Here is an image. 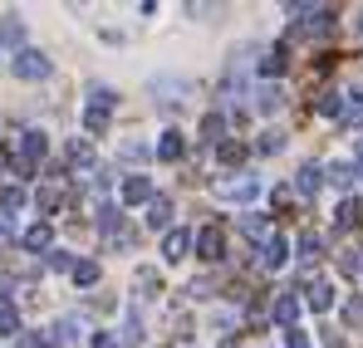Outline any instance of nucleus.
<instances>
[{
    "label": "nucleus",
    "mask_w": 363,
    "mask_h": 348,
    "mask_svg": "<svg viewBox=\"0 0 363 348\" xmlns=\"http://www.w3.org/2000/svg\"><path fill=\"white\" fill-rule=\"evenodd\" d=\"M280 69H285V45H275L270 55L260 59V74H280Z\"/></svg>",
    "instance_id": "obj_24"
},
{
    "label": "nucleus",
    "mask_w": 363,
    "mask_h": 348,
    "mask_svg": "<svg viewBox=\"0 0 363 348\" xmlns=\"http://www.w3.org/2000/svg\"><path fill=\"white\" fill-rule=\"evenodd\" d=\"M359 216H363L359 196H349V201H339V211H334V221H339V226H354V221H359Z\"/></svg>",
    "instance_id": "obj_20"
},
{
    "label": "nucleus",
    "mask_w": 363,
    "mask_h": 348,
    "mask_svg": "<svg viewBox=\"0 0 363 348\" xmlns=\"http://www.w3.org/2000/svg\"><path fill=\"white\" fill-rule=\"evenodd\" d=\"M118 201H128V206H143V201H152V181H147V176H123Z\"/></svg>",
    "instance_id": "obj_5"
},
{
    "label": "nucleus",
    "mask_w": 363,
    "mask_h": 348,
    "mask_svg": "<svg viewBox=\"0 0 363 348\" xmlns=\"http://www.w3.org/2000/svg\"><path fill=\"white\" fill-rule=\"evenodd\" d=\"M20 40H25V25H20L15 15H5V20H0V45H20Z\"/></svg>",
    "instance_id": "obj_19"
},
{
    "label": "nucleus",
    "mask_w": 363,
    "mask_h": 348,
    "mask_svg": "<svg viewBox=\"0 0 363 348\" xmlns=\"http://www.w3.org/2000/svg\"><path fill=\"white\" fill-rule=\"evenodd\" d=\"M191 245H196V255H201V260H221V250H226V240H221V231H216V226L196 231V235H191Z\"/></svg>",
    "instance_id": "obj_6"
},
{
    "label": "nucleus",
    "mask_w": 363,
    "mask_h": 348,
    "mask_svg": "<svg viewBox=\"0 0 363 348\" xmlns=\"http://www.w3.org/2000/svg\"><path fill=\"white\" fill-rule=\"evenodd\" d=\"M300 255L304 260H319V255H324V240H319V235H300Z\"/></svg>",
    "instance_id": "obj_28"
},
{
    "label": "nucleus",
    "mask_w": 363,
    "mask_h": 348,
    "mask_svg": "<svg viewBox=\"0 0 363 348\" xmlns=\"http://www.w3.org/2000/svg\"><path fill=\"white\" fill-rule=\"evenodd\" d=\"M241 157H245L241 142H221V162H241Z\"/></svg>",
    "instance_id": "obj_34"
},
{
    "label": "nucleus",
    "mask_w": 363,
    "mask_h": 348,
    "mask_svg": "<svg viewBox=\"0 0 363 348\" xmlns=\"http://www.w3.org/2000/svg\"><path fill=\"white\" fill-rule=\"evenodd\" d=\"M10 69H15V74H20L25 84H35V79H50V59L40 55V50H20Z\"/></svg>",
    "instance_id": "obj_2"
},
{
    "label": "nucleus",
    "mask_w": 363,
    "mask_h": 348,
    "mask_svg": "<svg viewBox=\"0 0 363 348\" xmlns=\"http://www.w3.org/2000/svg\"><path fill=\"white\" fill-rule=\"evenodd\" d=\"M84 133H108V113H99V108H84Z\"/></svg>",
    "instance_id": "obj_22"
},
{
    "label": "nucleus",
    "mask_w": 363,
    "mask_h": 348,
    "mask_svg": "<svg viewBox=\"0 0 363 348\" xmlns=\"http://www.w3.org/2000/svg\"><path fill=\"white\" fill-rule=\"evenodd\" d=\"M50 270H74V260H69V250H50Z\"/></svg>",
    "instance_id": "obj_35"
},
{
    "label": "nucleus",
    "mask_w": 363,
    "mask_h": 348,
    "mask_svg": "<svg viewBox=\"0 0 363 348\" xmlns=\"http://www.w3.org/2000/svg\"><path fill=\"white\" fill-rule=\"evenodd\" d=\"M295 319H300V299H295V294H280V299H275V324L295 329Z\"/></svg>",
    "instance_id": "obj_11"
},
{
    "label": "nucleus",
    "mask_w": 363,
    "mask_h": 348,
    "mask_svg": "<svg viewBox=\"0 0 363 348\" xmlns=\"http://www.w3.org/2000/svg\"><path fill=\"white\" fill-rule=\"evenodd\" d=\"M304 304H309V309H314V314H324V309H329V304H334V285H314V290L304 294Z\"/></svg>",
    "instance_id": "obj_14"
},
{
    "label": "nucleus",
    "mask_w": 363,
    "mask_h": 348,
    "mask_svg": "<svg viewBox=\"0 0 363 348\" xmlns=\"http://www.w3.org/2000/svg\"><path fill=\"white\" fill-rule=\"evenodd\" d=\"M324 118H339L344 113V94H319V103H314Z\"/></svg>",
    "instance_id": "obj_21"
},
{
    "label": "nucleus",
    "mask_w": 363,
    "mask_h": 348,
    "mask_svg": "<svg viewBox=\"0 0 363 348\" xmlns=\"http://www.w3.org/2000/svg\"><path fill=\"white\" fill-rule=\"evenodd\" d=\"M152 152H157L162 162H182V152H186V137H182L177 128H167V133L157 137V147H152Z\"/></svg>",
    "instance_id": "obj_7"
},
{
    "label": "nucleus",
    "mask_w": 363,
    "mask_h": 348,
    "mask_svg": "<svg viewBox=\"0 0 363 348\" xmlns=\"http://www.w3.org/2000/svg\"><path fill=\"white\" fill-rule=\"evenodd\" d=\"M89 348H118V339H113V334H94V344Z\"/></svg>",
    "instance_id": "obj_39"
},
{
    "label": "nucleus",
    "mask_w": 363,
    "mask_h": 348,
    "mask_svg": "<svg viewBox=\"0 0 363 348\" xmlns=\"http://www.w3.org/2000/svg\"><path fill=\"white\" fill-rule=\"evenodd\" d=\"M241 226H245V235H255V240L265 245V221H260V216H245Z\"/></svg>",
    "instance_id": "obj_32"
},
{
    "label": "nucleus",
    "mask_w": 363,
    "mask_h": 348,
    "mask_svg": "<svg viewBox=\"0 0 363 348\" xmlns=\"http://www.w3.org/2000/svg\"><path fill=\"white\" fill-rule=\"evenodd\" d=\"M280 147H285L280 133H265V137H260V152H280Z\"/></svg>",
    "instance_id": "obj_36"
},
{
    "label": "nucleus",
    "mask_w": 363,
    "mask_h": 348,
    "mask_svg": "<svg viewBox=\"0 0 363 348\" xmlns=\"http://www.w3.org/2000/svg\"><path fill=\"white\" fill-rule=\"evenodd\" d=\"M221 128H226V118H221V113H206V118H201V137H206V142H211V137H221Z\"/></svg>",
    "instance_id": "obj_27"
},
{
    "label": "nucleus",
    "mask_w": 363,
    "mask_h": 348,
    "mask_svg": "<svg viewBox=\"0 0 363 348\" xmlns=\"http://www.w3.org/2000/svg\"><path fill=\"white\" fill-rule=\"evenodd\" d=\"M295 186H300L304 196H314V191L324 186V167H319V162H304V167H300V181H295Z\"/></svg>",
    "instance_id": "obj_13"
},
{
    "label": "nucleus",
    "mask_w": 363,
    "mask_h": 348,
    "mask_svg": "<svg viewBox=\"0 0 363 348\" xmlns=\"http://www.w3.org/2000/svg\"><path fill=\"white\" fill-rule=\"evenodd\" d=\"M359 30H363V15H359Z\"/></svg>",
    "instance_id": "obj_44"
},
{
    "label": "nucleus",
    "mask_w": 363,
    "mask_h": 348,
    "mask_svg": "<svg viewBox=\"0 0 363 348\" xmlns=\"http://www.w3.org/2000/svg\"><path fill=\"white\" fill-rule=\"evenodd\" d=\"M50 240H55L50 226H30V231H25V250H35V255H40V250H50Z\"/></svg>",
    "instance_id": "obj_15"
},
{
    "label": "nucleus",
    "mask_w": 363,
    "mask_h": 348,
    "mask_svg": "<svg viewBox=\"0 0 363 348\" xmlns=\"http://www.w3.org/2000/svg\"><path fill=\"white\" fill-rule=\"evenodd\" d=\"M69 275H74V285H99V265L94 260H74Z\"/></svg>",
    "instance_id": "obj_18"
},
{
    "label": "nucleus",
    "mask_w": 363,
    "mask_h": 348,
    "mask_svg": "<svg viewBox=\"0 0 363 348\" xmlns=\"http://www.w3.org/2000/svg\"><path fill=\"white\" fill-rule=\"evenodd\" d=\"M123 329H128V344H133V348L143 344V324H138V314H133V309H128V319H123Z\"/></svg>",
    "instance_id": "obj_30"
},
{
    "label": "nucleus",
    "mask_w": 363,
    "mask_h": 348,
    "mask_svg": "<svg viewBox=\"0 0 363 348\" xmlns=\"http://www.w3.org/2000/svg\"><path fill=\"white\" fill-rule=\"evenodd\" d=\"M5 235H10V221H5V216H0V240H5Z\"/></svg>",
    "instance_id": "obj_42"
},
{
    "label": "nucleus",
    "mask_w": 363,
    "mask_h": 348,
    "mask_svg": "<svg viewBox=\"0 0 363 348\" xmlns=\"http://www.w3.org/2000/svg\"><path fill=\"white\" fill-rule=\"evenodd\" d=\"M344 123H349V128H359L363 123V94H344Z\"/></svg>",
    "instance_id": "obj_17"
},
{
    "label": "nucleus",
    "mask_w": 363,
    "mask_h": 348,
    "mask_svg": "<svg viewBox=\"0 0 363 348\" xmlns=\"http://www.w3.org/2000/svg\"><path fill=\"white\" fill-rule=\"evenodd\" d=\"M255 108H260V113H280V108H285V89H280V84H275V89L265 84V89L255 94Z\"/></svg>",
    "instance_id": "obj_10"
},
{
    "label": "nucleus",
    "mask_w": 363,
    "mask_h": 348,
    "mask_svg": "<svg viewBox=\"0 0 363 348\" xmlns=\"http://www.w3.org/2000/svg\"><path fill=\"white\" fill-rule=\"evenodd\" d=\"M69 157H74V162H84V167H89V162H94V152H89V142H79V137H74V142H69Z\"/></svg>",
    "instance_id": "obj_31"
},
{
    "label": "nucleus",
    "mask_w": 363,
    "mask_h": 348,
    "mask_svg": "<svg viewBox=\"0 0 363 348\" xmlns=\"http://www.w3.org/2000/svg\"><path fill=\"white\" fill-rule=\"evenodd\" d=\"M113 103H118V99H113L108 89H94V94H89V108H99V113H108Z\"/></svg>",
    "instance_id": "obj_29"
},
{
    "label": "nucleus",
    "mask_w": 363,
    "mask_h": 348,
    "mask_svg": "<svg viewBox=\"0 0 363 348\" xmlns=\"http://www.w3.org/2000/svg\"><path fill=\"white\" fill-rule=\"evenodd\" d=\"M339 270H344V275H359V270H363V260H359V255H354V250H349V255L339 260Z\"/></svg>",
    "instance_id": "obj_37"
},
{
    "label": "nucleus",
    "mask_w": 363,
    "mask_h": 348,
    "mask_svg": "<svg viewBox=\"0 0 363 348\" xmlns=\"http://www.w3.org/2000/svg\"><path fill=\"white\" fill-rule=\"evenodd\" d=\"M344 324H363V299H349L344 304Z\"/></svg>",
    "instance_id": "obj_33"
},
{
    "label": "nucleus",
    "mask_w": 363,
    "mask_h": 348,
    "mask_svg": "<svg viewBox=\"0 0 363 348\" xmlns=\"http://www.w3.org/2000/svg\"><path fill=\"white\" fill-rule=\"evenodd\" d=\"M186 250H191V235L186 231H167L162 235V255H167V260H186Z\"/></svg>",
    "instance_id": "obj_9"
},
{
    "label": "nucleus",
    "mask_w": 363,
    "mask_h": 348,
    "mask_svg": "<svg viewBox=\"0 0 363 348\" xmlns=\"http://www.w3.org/2000/svg\"><path fill=\"white\" fill-rule=\"evenodd\" d=\"M147 226H152V231H167V226H172V201H167V196H152V201H147Z\"/></svg>",
    "instance_id": "obj_8"
},
{
    "label": "nucleus",
    "mask_w": 363,
    "mask_h": 348,
    "mask_svg": "<svg viewBox=\"0 0 363 348\" xmlns=\"http://www.w3.org/2000/svg\"><path fill=\"white\" fill-rule=\"evenodd\" d=\"M329 181H334V186H354V162H334V167H329Z\"/></svg>",
    "instance_id": "obj_23"
},
{
    "label": "nucleus",
    "mask_w": 363,
    "mask_h": 348,
    "mask_svg": "<svg viewBox=\"0 0 363 348\" xmlns=\"http://www.w3.org/2000/svg\"><path fill=\"white\" fill-rule=\"evenodd\" d=\"M354 176H363V137H359V152H354Z\"/></svg>",
    "instance_id": "obj_41"
},
{
    "label": "nucleus",
    "mask_w": 363,
    "mask_h": 348,
    "mask_svg": "<svg viewBox=\"0 0 363 348\" xmlns=\"http://www.w3.org/2000/svg\"><path fill=\"white\" fill-rule=\"evenodd\" d=\"M285 344H290V348H309V339H304L300 329H285Z\"/></svg>",
    "instance_id": "obj_38"
},
{
    "label": "nucleus",
    "mask_w": 363,
    "mask_h": 348,
    "mask_svg": "<svg viewBox=\"0 0 363 348\" xmlns=\"http://www.w3.org/2000/svg\"><path fill=\"white\" fill-rule=\"evenodd\" d=\"M0 206H5V211H20V206H25V191H20V186H0Z\"/></svg>",
    "instance_id": "obj_25"
},
{
    "label": "nucleus",
    "mask_w": 363,
    "mask_h": 348,
    "mask_svg": "<svg viewBox=\"0 0 363 348\" xmlns=\"http://www.w3.org/2000/svg\"><path fill=\"white\" fill-rule=\"evenodd\" d=\"M216 196H221V201H241V206H250V201L260 196V181H255V176H236V181L226 176V181H216Z\"/></svg>",
    "instance_id": "obj_1"
},
{
    "label": "nucleus",
    "mask_w": 363,
    "mask_h": 348,
    "mask_svg": "<svg viewBox=\"0 0 363 348\" xmlns=\"http://www.w3.org/2000/svg\"><path fill=\"white\" fill-rule=\"evenodd\" d=\"M15 334H20V314H15V304L0 299V339H15Z\"/></svg>",
    "instance_id": "obj_16"
},
{
    "label": "nucleus",
    "mask_w": 363,
    "mask_h": 348,
    "mask_svg": "<svg viewBox=\"0 0 363 348\" xmlns=\"http://www.w3.org/2000/svg\"><path fill=\"white\" fill-rule=\"evenodd\" d=\"M285 260H290V240H285V235H265V245H260V265H265V270H280Z\"/></svg>",
    "instance_id": "obj_4"
},
{
    "label": "nucleus",
    "mask_w": 363,
    "mask_h": 348,
    "mask_svg": "<svg viewBox=\"0 0 363 348\" xmlns=\"http://www.w3.org/2000/svg\"><path fill=\"white\" fill-rule=\"evenodd\" d=\"M79 339H84V324H79V319H60V324H55V344L60 348H74Z\"/></svg>",
    "instance_id": "obj_12"
},
{
    "label": "nucleus",
    "mask_w": 363,
    "mask_h": 348,
    "mask_svg": "<svg viewBox=\"0 0 363 348\" xmlns=\"http://www.w3.org/2000/svg\"><path fill=\"white\" fill-rule=\"evenodd\" d=\"M118 152H123V157H128V162H143V157H147L152 147H147V142H138V137H128V142H123Z\"/></svg>",
    "instance_id": "obj_26"
},
{
    "label": "nucleus",
    "mask_w": 363,
    "mask_h": 348,
    "mask_svg": "<svg viewBox=\"0 0 363 348\" xmlns=\"http://www.w3.org/2000/svg\"><path fill=\"white\" fill-rule=\"evenodd\" d=\"M45 147H50V142H45V133H35V128H30V133H20V172H35V162L45 157Z\"/></svg>",
    "instance_id": "obj_3"
},
{
    "label": "nucleus",
    "mask_w": 363,
    "mask_h": 348,
    "mask_svg": "<svg viewBox=\"0 0 363 348\" xmlns=\"http://www.w3.org/2000/svg\"><path fill=\"white\" fill-rule=\"evenodd\" d=\"M20 348H50V339H45V334H30V339H25Z\"/></svg>",
    "instance_id": "obj_40"
},
{
    "label": "nucleus",
    "mask_w": 363,
    "mask_h": 348,
    "mask_svg": "<svg viewBox=\"0 0 363 348\" xmlns=\"http://www.w3.org/2000/svg\"><path fill=\"white\" fill-rule=\"evenodd\" d=\"M221 348H236V339H226V344H221Z\"/></svg>",
    "instance_id": "obj_43"
}]
</instances>
